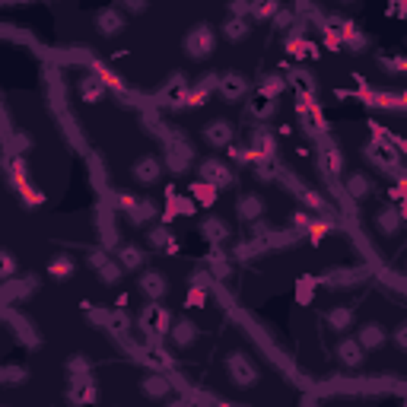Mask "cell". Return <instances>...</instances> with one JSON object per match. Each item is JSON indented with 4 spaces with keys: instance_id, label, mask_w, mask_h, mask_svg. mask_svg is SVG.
Returning a JSON list of instances; mask_svg holds the SVG:
<instances>
[{
    "instance_id": "35",
    "label": "cell",
    "mask_w": 407,
    "mask_h": 407,
    "mask_svg": "<svg viewBox=\"0 0 407 407\" xmlns=\"http://www.w3.org/2000/svg\"><path fill=\"white\" fill-rule=\"evenodd\" d=\"M0 382H4V388H19L29 382V369L19 362H6V366H0Z\"/></svg>"
},
{
    "instance_id": "58",
    "label": "cell",
    "mask_w": 407,
    "mask_h": 407,
    "mask_svg": "<svg viewBox=\"0 0 407 407\" xmlns=\"http://www.w3.org/2000/svg\"><path fill=\"white\" fill-rule=\"evenodd\" d=\"M210 280H213V273L204 267V271H191L188 277V286H210Z\"/></svg>"
},
{
    "instance_id": "63",
    "label": "cell",
    "mask_w": 407,
    "mask_h": 407,
    "mask_svg": "<svg viewBox=\"0 0 407 407\" xmlns=\"http://www.w3.org/2000/svg\"><path fill=\"white\" fill-rule=\"evenodd\" d=\"M210 407H242V404H229V401H220V398H213V404Z\"/></svg>"
},
{
    "instance_id": "38",
    "label": "cell",
    "mask_w": 407,
    "mask_h": 407,
    "mask_svg": "<svg viewBox=\"0 0 407 407\" xmlns=\"http://www.w3.org/2000/svg\"><path fill=\"white\" fill-rule=\"evenodd\" d=\"M248 114H252L258 124H264V121H271L273 114H277V102H271V99H252L248 102Z\"/></svg>"
},
{
    "instance_id": "42",
    "label": "cell",
    "mask_w": 407,
    "mask_h": 407,
    "mask_svg": "<svg viewBox=\"0 0 407 407\" xmlns=\"http://www.w3.org/2000/svg\"><path fill=\"white\" fill-rule=\"evenodd\" d=\"M95 277H99L105 286H114V283H121V277H124V267L118 264V258H112V261H105V264L95 271Z\"/></svg>"
},
{
    "instance_id": "37",
    "label": "cell",
    "mask_w": 407,
    "mask_h": 407,
    "mask_svg": "<svg viewBox=\"0 0 407 407\" xmlns=\"http://www.w3.org/2000/svg\"><path fill=\"white\" fill-rule=\"evenodd\" d=\"M290 86H296L299 99H315V80L309 70H290Z\"/></svg>"
},
{
    "instance_id": "62",
    "label": "cell",
    "mask_w": 407,
    "mask_h": 407,
    "mask_svg": "<svg viewBox=\"0 0 407 407\" xmlns=\"http://www.w3.org/2000/svg\"><path fill=\"white\" fill-rule=\"evenodd\" d=\"M114 309H127V293H118V299H114Z\"/></svg>"
},
{
    "instance_id": "50",
    "label": "cell",
    "mask_w": 407,
    "mask_h": 407,
    "mask_svg": "<svg viewBox=\"0 0 407 407\" xmlns=\"http://www.w3.org/2000/svg\"><path fill=\"white\" fill-rule=\"evenodd\" d=\"M16 194H19V201H23L29 210H35V207H42V204H45V194L32 188V182L23 184V188H16Z\"/></svg>"
},
{
    "instance_id": "27",
    "label": "cell",
    "mask_w": 407,
    "mask_h": 407,
    "mask_svg": "<svg viewBox=\"0 0 407 407\" xmlns=\"http://www.w3.org/2000/svg\"><path fill=\"white\" fill-rule=\"evenodd\" d=\"M114 258H118V264L124 267V271H146V254L140 245H118L114 248Z\"/></svg>"
},
{
    "instance_id": "36",
    "label": "cell",
    "mask_w": 407,
    "mask_h": 407,
    "mask_svg": "<svg viewBox=\"0 0 407 407\" xmlns=\"http://www.w3.org/2000/svg\"><path fill=\"white\" fill-rule=\"evenodd\" d=\"M353 318H356V312L350 309V305H334V309L324 315V322L331 324V331H350Z\"/></svg>"
},
{
    "instance_id": "33",
    "label": "cell",
    "mask_w": 407,
    "mask_h": 407,
    "mask_svg": "<svg viewBox=\"0 0 407 407\" xmlns=\"http://www.w3.org/2000/svg\"><path fill=\"white\" fill-rule=\"evenodd\" d=\"M188 197H194L197 207H213L216 197H220V191H216L213 184H207V182H201V178H197V182H191Z\"/></svg>"
},
{
    "instance_id": "23",
    "label": "cell",
    "mask_w": 407,
    "mask_h": 407,
    "mask_svg": "<svg viewBox=\"0 0 407 407\" xmlns=\"http://www.w3.org/2000/svg\"><path fill=\"white\" fill-rule=\"evenodd\" d=\"M76 89H80V99L86 102V105H95V102H102L105 99V83L99 80V76L93 73V70H89V73H83L80 76V83H76Z\"/></svg>"
},
{
    "instance_id": "7",
    "label": "cell",
    "mask_w": 407,
    "mask_h": 407,
    "mask_svg": "<svg viewBox=\"0 0 407 407\" xmlns=\"http://www.w3.org/2000/svg\"><path fill=\"white\" fill-rule=\"evenodd\" d=\"M191 93V83L184 73H172L165 80V86L156 93V105H169V108H184V99Z\"/></svg>"
},
{
    "instance_id": "17",
    "label": "cell",
    "mask_w": 407,
    "mask_h": 407,
    "mask_svg": "<svg viewBox=\"0 0 407 407\" xmlns=\"http://www.w3.org/2000/svg\"><path fill=\"white\" fill-rule=\"evenodd\" d=\"M124 13L118 10V6H105V10H99L95 13V29H99V35H105V38H114V35H121L124 32Z\"/></svg>"
},
{
    "instance_id": "31",
    "label": "cell",
    "mask_w": 407,
    "mask_h": 407,
    "mask_svg": "<svg viewBox=\"0 0 407 407\" xmlns=\"http://www.w3.org/2000/svg\"><path fill=\"white\" fill-rule=\"evenodd\" d=\"M362 99H366V105L385 108V112L404 108V99H401V93H369V89H362Z\"/></svg>"
},
{
    "instance_id": "20",
    "label": "cell",
    "mask_w": 407,
    "mask_h": 407,
    "mask_svg": "<svg viewBox=\"0 0 407 407\" xmlns=\"http://www.w3.org/2000/svg\"><path fill=\"white\" fill-rule=\"evenodd\" d=\"M235 216H239L242 223H258L264 220V201H261L258 194H242L239 201H235Z\"/></svg>"
},
{
    "instance_id": "41",
    "label": "cell",
    "mask_w": 407,
    "mask_h": 407,
    "mask_svg": "<svg viewBox=\"0 0 407 407\" xmlns=\"http://www.w3.org/2000/svg\"><path fill=\"white\" fill-rule=\"evenodd\" d=\"M172 229L169 226H153V229H146V245L150 248H159V252H165V248L172 245Z\"/></svg>"
},
{
    "instance_id": "57",
    "label": "cell",
    "mask_w": 407,
    "mask_h": 407,
    "mask_svg": "<svg viewBox=\"0 0 407 407\" xmlns=\"http://www.w3.org/2000/svg\"><path fill=\"white\" fill-rule=\"evenodd\" d=\"M105 261H112V254H108V252H105V248H93V252H89V254H86V264H89V267H93V271H99V267H102V264H105Z\"/></svg>"
},
{
    "instance_id": "22",
    "label": "cell",
    "mask_w": 407,
    "mask_h": 407,
    "mask_svg": "<svg viewBox=\"0 0 407 407\" xmlns=\"http://www.w3.org/2000/svg\"><path fill=\"white\" fill-rule=\"evenodd\" d=\"M356 341H360L362 350H379L388 343V331L382 328L379 322H366V324H360V331H356Z\"/></svg>"
},
{
    "instance_id": "14",
    "label": "cell",
    "mask_w": 407,
    "mask_h": 407,
    "mask_svg": "<svg viewBox=\"0 0 407 407\" xmlns=\"http://www.w3.org/2000/svg\"><path fill=\"white\" fill-rule=\"evenodd\" d=\"M401 226H404V216H401V207H394V204H382L379 213H375V229H379V235L391 239V235H398V232H401Z\"/></svg>"
},
{
    "instance_id": "10",
    "label": "cell",
    "mask_w": 407,
    "mask_h": 407,
    "mask_svg": "<svg viewBox=\"0 0 407 407\" xmlns=\"http://www.w3.org/2000/svg\"><path fill=\"white\" fill-rule=\"evenodd\" d=\"M163 169L165 163L159 156H153V153H146V156H137L131 165V175L137 184H156L159 178H163Z\"/></svg>"
},
{
    "instance_id": "12",
    "label": "cell",
    "mask_w": 407,
    "mask_h": 407,
    "mask_svg": "<svg viewBox=\"0 0 407 407\" xmlns=\"http://www.w3.org/2000/svg\"><path fill=\"white\" fill-rule=\"evenodd\" d=\"M137 290L146 296V302H159V299L169 293V280H165L163 271H156V267H146V271H140L137 277Z\"/></svg>"
},
{
    "instance_id": "43",
    "label": "cell",
    "mask_w": 407,
    "mask_h": 407,
    "mask_svg": "<svg viewBox=\"0 0 407 407\" xmlns=\"http://www.w3.org/2000/svg\"><path fill=\"white\" fill-rule=\"evenodd\" d=\"M67 372H70V382H93V366L83 356H70Z\"/></svg>"
},
{
    "instance_id": "4",
    "label": "cell",
    "mask_w": 407,
    "mask_h": 407,
    "mask_svg": "<svg viewBox=\"0 0 407 407\" xmlns=\"http://www.w3.org/2000/svg\"><path fill=\"white\" fill-rule=\"evenodd\" d=\"M226 375H229V382H232V385H239V388H252V385H258L261 369H258V362H254L248 353L235 350V353H229V356H226Z\"/></svg>"
},
{
    "instance_id": "46",
    "label": "cell",
    "mask_w": 407,
    "mask_h": 407,
    "mask_svg": "<svg viewBox=\"0 0 407 407\" xmlns=\"http://www.w3.org/2000/svg\"><path fill=\"white\" fill-rule=\"evenodd\" d=\"M229 159H232V163L235 165H254V163H261V156H258V153H254L252 150V146H242V143H232V146H229Z\"/></svg>"
},
{
    "instance_id": "6",
    "label": "cell",
    "mask_w": 407,
    "mask_h": 407,
    "mask_svg": "<svg viewBox=\"0 0 407 407\" xmlns=\"http://www.w3.org/2000/svg\"><path fill=\"white\" fill-rule=\"evenodd\" d=\"M201 137H204V143L213 146V150H229V146L235 143V124L229 118H213L201 127Z\"/></svg>"
},
{
    "instance_id": "60",
    "label": "cell",
    "mask_w": 407,
    "mask_h": 407,
    "mask_svg": "<svg viewBox=\"0 0 407 407\" xmlns=\"http://www.w3.org/2000/svg\"><path fill=\"white\" fill-rule=\"evenodd\" d=\"M121 13H143L146 4H140V0H124V4H118Z\"/></svg>"
},
{
    "instance_id": "25",
    "label": "cell",
    "mask_w": 407,
    "mask_h": 407,
    "mask_svg": "<svg viewBox=\"0 0 407 407\" xmlns=\"http://www.w3.org/2000/svg\"><path fill=\"white\" fill-rule=\"evenodd\" d=\"M286 51H290L296 61H305V57H318V45L309 42V38H302V29H293L290 35H286Z\"/></svg>"
},
{
    "instance_id": "39",
    "label": "cell",
    "mask_w": 407,
    "mask_h": 407,
    "mask_svg": "<svg viewBox=\"0 0 407 407\" xmlns=\"http://www.w3.org/2000/svg\"><path fill=\"white\" fill-rule=\"evenodd\" d=\"M207 271L213 273L216 280L229 277V254L223 252V248H210V254H207Z\"/></svg>"
},
{
    "instance_id": "8",
    "label": "cell",
    "mask_w": 407,
    "mask_h": 407,
    "mask_svg": "<svg viewBox=\"0 0 407 407\" xmlns=\"http://www.w3.org/2000/svg\"><path fill=\"white\" fill-rule=\"evenodd\" d=\"M197 232H201V239L207 242L210 248H223L229 239H232V229H229V223L220 220V216H204V220L197 223Z\"/></svg>"
},
{
    "instance_id": "5",
    "label": "cell",
    "mask_w": 407,
    "mask_h": 407,
    "mask_svg": "<svg viewBox=\"0 0 407 407\" xmlns=\"http://www.w3.org/2000/svg\"><path fill=\"white\" fill-rule=\"evenodd\" d=\"M197 175H201V182L213 184L216 191L232 188V184H235V172L229 169V163H226V159H220V156L197 159Z\"/></svg>"
},
{
    "instance_id": "26",
    "label": "cell",
    "mask_w": 407,
    "mask_h": 407,
    "mask_svg": "<svg viewBox=\"0 0 407 407\" xmlns=\"http://www.w3.org/2000/svg\"><path fill=\"white\" fill-rule=\"evenodd\" d=\"M343 191H347L350 201H362V197L372 194V178H369L366 172H350V175L343 178Z\"/></svg>"
},
{
    "instance_id": "40",
    "label": "cell",
    "mask_w": 407,
    "mask_h": 407,
    "mask_svg": "<svg viewBox=\"0 0 407 407\" xmlns=\"http://www.w3.org/2000/svg\"><path fill=\"white\" fill-rule=\"evenodd\" d=\"M337 29H341V38H343V45H347V48H353V51H362L369 45V38L362 35L360 29H356L353 23H341L337 25Z\"/></svg>"
},
{
    "instance_id": "49",
    "label": "cell",
    "mask_w": 407,
    "mask_h": 407,
    "mask_svg": "<svg viewBox=\"0 0 407 407\" xmlns=\"http://www.w3.org/2000/svg\"><path fill=\"white\" fill-rule=\"evenodd\" d=\"M280 16V4L277 0H271V4H252V19H261V23H267V19H277Z\"/></svg>"
},
{
    "instance_id": "45",
    "label": "cell",
    "mask_w": 407,
    "mask_h": 407,
    "mask_svg": "<svg viewBox=\"0 0 407 407\" xmlns=\"http://www.w3.org/2000/svg\"><path fill=\"white\" fill-rule=\"evenodd\" d=\"M331 232H334V220L324 213V216H318V220H312V226H309V232H305V235H309V242H315V245H318V242H322L324 235H331Z\"/></svg>"
},
{
    "instance_id": "24",
    "label": "cell",
    "mask_w": 407,
    "mask_h": 407,
    "mask_svg": "<svg viewBox=\"0 0 407 407\" xmlns=\"http://www.w3.org/2000/svg\"><path fill=\"white\" fill-rule=\"evenodd\" d=\"M89 67H93V73L99 76L102 83H105V89H112V93H118V95H124V93H131V89H127V83L121 80L118 73H114L112 67H108V64H102L99 57H89Z\"/></svg>"
},
{
    "instance_id": "51",
    "label": "cell",
    "mask_w": 407,
    "mask_h": 407,
    "mask_svg": "<svg viewBox=\"0 0 407 407\" xmlns=\"http://www.w3.org/2000/svg\"><path fill=\"white\" fill-rule=\"evenodd\" d=\"M207 299H210L207 286H191L188 296H184V305H188V309H204V305H207Z\"/></svg>"
},
{
    "instance_id": "13",
    "label": "cell",
    "mask_w": 407,
    "mask_h": 407,
    "mask_svg": "<svg viewBox=\"0 0 407 407\" xmlns=\"http://www.w3.org/2000/svg\"><path fill=\"white\" fill-rule=\"evenodd\" d=\"M197 337H201V324L191 322V318H175V324H172L165 341H169L175 350H188L197 343Z\"/></svg>"
},
{
    "instance_id": "47",
    "label": "cell",
    "mask_w": 407,
    "mask_h": 407,
    "mask_svg": "<svg viewBox=\"0 0 407 407\" xmlns=\"http://www.w3.org/2000/svg\"><path fill=\"white\" fill-rule=\"evenodd\" d=\"M261 252H264V245H261V242L245 239V242H235L229 254H232L235 261H248V258H254V254H261Z\"/></svg>"
},
{
    "instance_id": "21",
    "label": "cell",
    "mask_w": 407,
    "mask_h": 407,
    "mask_svg": "<svg viewBox=\"0 0 407 407\" xmlns=\"http://www.w3.org/2000/svg\"><path fill=\"white\" fill-rule=\"evenodd\" d=\"M172 388H175V382H169V375H165V372H153V375H146V379L140 382V391H143L150 401L169 398Z\"/></svg>"
},
{
    "instance_id": "16",
    "label": "cell",
    "mask_w": 407,
    "mask_h": 407,
    "mask_svg": "<svg viewBox=\"0 0 407 407\" xmlns=\"http://www.w3.org/2000/svg\"><path fill=\"white\" fill-rule=\"evenodd\" d=\"M216 93L223 95L226 102H239L248 95V80L239 73V70H229V73H220V86Z\"/></svg>"
},
{
    "instance_id": "29",
    "label": "cell",
    "mask_w": 407,
    "mask_h": 407,
    "mask_svg": "<svg viewBox=\"0 0 407 407\" xmlns=\"http://www.w3.org/2000/svg\"><path fill=\"white\" fill-rule=\"evenodd\" d=\"M35 290H38V280L32 277V273H25L23 280L13 277V280H6V283H4V299H6V302H13L16 296H32Z\"/></svg>"
},
{
    "instance_id": "11",
    "label": "cell",
    "mask_w": 407,
    "mask_h": 407,
    "mask_svg": "<svg viewBox=\"0 0 407 407\" xmlns=\"http://www.w3.org/2000/svg\"><path fill=\"white\" fill-rule=\"evenodd\" d=\"M318 165H322V172L328 175V182L343 172V153L331 137H322V143H318Z\"/></svg>"
},
{
    "instance_id": "55",
    "label": "cell",
    "mask_w": 407,
    "mask_h": 407,
    "mask_svg": "<svg viewBox=\"0 0 407 407\" xmlns=\"http://www.w3.org/2000/svg\"><path fill=\"white\" fill-rule=\"evenodd\" d=\"M0 277H4V283L16 277V258H13V252H4V254H0Z\"/></svg>"
},
{
    "instance_id": "2",
    "label": "cell",
    "mask_w": 407,
    "mask_h": 407,
    "mask_svg": "<svg viewBox=\"0 0 407 407\" xmlns=\"http://www.w3.org/2000/svg\"><path fill=\"white\" fill-rule=\"evenodd\" d=\"M165 169L172 172V175H184V172L191 169V165H197V156H194V146H191V140L184 137L182 131L175 134V137L165 143V156H163Z\"/></svg>"
},
{
    "instance_id": "48",
    "label": "cell",
    "mask_w": 407,
    "mask_h": 407,
    "mask_svg": "<svg viewBox=\"0 0 407 407\" xmlns=\"http://www.w3.org/2000/svg\"><path fill=\"white\" fill-rule=\"evenodd\" d=\"M315 286H318V277H299L296 280V302L309 305L312 299H315Z\"/></svg>"
},
{
    "instance_id": "54",
    "label": "cell",
    "mask_w": 407,
    "mask_h": 407,
    "mask_svg": "<svg viewBox=\"0 0 407 407\" xmlns=\"http://www.w3.org/2000/svg\"><path fill=\"white\" fill-rule=\"evenodd\" d=\"M312 220H315V216H312L309 210H296V213H293V232L305 235V232H309V226H312Z\"/></svg>"
},
{
    "instance_id": "18",
    "label": "cell",
    "mask_w": 407,
    "mask_h": 407,
    "mask_svg": "<svg viewBox=\"0 0 407 407\" xmlns=\"http://www.w3.org/2000/svg\"><path fill=\"white\" fill-rule=\"evenodd\" d=\"M216 86H220V73H207L204 80H197L194 86H191L188 99H184V108H201V105H207V99L213 95Z\"/></svg>"
},
{
    "instance_id": "3",
    "label": "cell",
    "mask_w": 407,
    "mask_h": 407,
    "mask_svg": "<svg viewBox=\"0 0 407 407\" xmlns=\"http://www.w3.org/2000/svg\"><path fill=\"white\" fill-rule=\"evenodd\" d=\"M182 48H184V54H188L191 61H207V57L216 51V32L210 29L207 23L191 25V29L184 32Z\"/></svg>"
},
{
    "instance_id": "64",
    "label": "cell",
    "mask_w": 407,
    "mask_h": 407,
    "mask_svg": "<svg viewBox=\"0 0 407 407\" xmlns=\"http://www.w3.org/2000/svg\"><path fill=\"white\" fill-rule=\"evenodd\" d=\"M404 42H407V38H404Z\"/></svg>"
},
{
    "instance_id": "19",
    "label": "cell",
    "mask_w": 407,
    "mask_h": 407,
    "mask_svg": "<svg viewBox=\"0 0 407 407\" xmlns=\"http://www.w3.org/2000/svg\"><path fill=\"white\" fill-rule=\"evenodd\" d=\"M197 213V204L194 197H184V194H172L165 197V210H163V226H169L175 216H194Z\"/></svg>"
},
{
    "instance_id": "53",
    "label": "cell",
    "mask_w": 407,
    "mask_h": 407,
    "mask_svg": "<svg viewBox=\"0 0 407 407\" xmlns=\"http://www.w3.org/2000/svg\"><path fill=\"white\" fill-rule=\"evenodd\" d=\"M112 201H114V207H118L121 213H131V210L137 207V201H140V197H137V194H131V191H114V194H112Z\"/></svg>"
},
{
    "instance_id": "15",
    "label": "cell",
    "mask_w": 407,
    "mask_h": 407,
    "mask_svg": "<svg viewBox=\"0 0 407 407\" xmlns=\"http://www.w3.org/2000/svg\"><path fill=\"white\" fill-rule=\"evenodd\" d=\"M334 356H337V362H341L343 369H360L362 362H366V350L360 347L356 337H343V341L334 347Z\"/></svg>"
},
{
    "instance_id": "9",
    "label": "cell",
    "mask_w": 407,
    "mask_h": 407,
    "mask_svg": "<svg viewBox=\"0 0 407 407\" xmlns=\"http://www.w3.org/2000/svg\"><path fill=\"white\" fill-rule=\"evenodd\" d=\"M248 146H252L261 159H277V131L267 124H254L252 131H248Z\"/></svg>"
},
{
    "instance_id": "61",
    "label": "cell",
    "mask_w": 407,
    "mask_h": 407,
    "mask_svg": "<svg viewBox=\"0 0 407 407\" xmlns=\"http://www.w3.org/2000/svg\"><path fill=\"white\" fill-rule=\"evenodd\" d=\"M388 140L394 143V150H398L401 156H407V140L404 137H398V134H388Z\"/></svg>"
},
{
    "instance_id": "34",
    "label": "cell",
    "mask_w": 407,
    "mask_h": 407,
    "mask_svg": "<svg viewBox=\"0 0 407 407\" xmlns=\"http://www.w3.org/2000/svg\"><path fill=\"white\" fill-rule=\"evenodd\" d=\"M156 213H159L156 204H153L150 197H140L137 207L127 213V223H131V226H146V223H153V216H156Z\"/></svg>"
},
{
    "instance_id": "30",
    "label": "cell",
    "mask_w": 407,
    "mask_h": 407,
    "mask_svg": "<svg viewBox=\"0 0 407 407\" xmlns=\"http://www.w3.org/2000/svg\"><path fill=\"white\" fill-rule=\"evenodd\" d=\"M48 273H51V280L64 283V280H70L76 273V261L70 258V254H54V258L48 261Z\"/></svg>"
},
{
    "instance_id": "52",
    "label": "cell",
    "mask_w": 407,
    "mask_h": 407,
    "mask_svg": "<svg viewBox=\"0 0 407 407\" xmlns=\"http://www.w3.org/2000/svg\"><path fill=\"white\" fill-rule=\"evenodd\" d=\"M322 45H324V48H331V51L343 48L341 29H337V25H322Z\"/></svg>"
},
{
    "instance_id": "59",
    "label": "cell",
    "mask_w": 407,
    "mask_h": 407,
    "mask_svg": "<svg viewBox=\"0 0 407 407\" xmlns=\"http://www.w3.org/2000/svg\"><path fill=\"white\" fill-rule=\"evenodd\" d=\"M391 337H394V343H398V347H401V350H404V353H407V322H401L398 328L391 331Z\"/></svg>"
},
{
    "instance_id": "32",
    "label": "cell",
    "mask_w": 407,
    "mask_h": 407,
    "mask_svg": "<svg viewBox=\"0 0 407 407\" xmlns=\"http://www.w3.org/2000/svg\"><path fill=\"white\" fill-rule=\"evenodd\" d=\"M290 86V80L286 76H280V73H267L264 80L258 83V95L261 99H271V102H277L280 99V93Z\"/></svg>"
},
{
    "instance_id": "44",
    "label": "cell",
    "mask_w": 407,
    "mask_h": 407,
    "mask_svg": "<svg viewBox=\"0 0 407 407\" xmlns=\"http://www.w3.org/2000/svg\"><path fill=\"white\" fill-rule=\"evenodd\" d=\"M318 283L331 286V290H341V286L356 283V271H328L324 277H318Z\"/></svg>"
},
{
    "instance_id": "56",
    "label": "cell",
    "mask_w": 407,
    "mask_h": 407,
    "mask_svg": "<svg viewBox=\"0 0 407 407\" xmlns=\"http://www.w3.org/2000/svg\"><path fill=\"white\" fill-rule=\"evenodd\" d=\"M379 64L385 70H394V73H407V57L404 54H394V57H379Z\"/></svg>"
},
{
    "instance_id": "1",
    "label": "cell",
    "mask_w": 407,
    "mask_h": 407,
    "mask_svg": "<svg viewBox=\"0 0 407 407\" xmlns=\"http://www.w3.org/2000/svg\"><path fill=\"white\" fill-rule=\"evenodd\" d=\"M172 324H175V315H172L165 305H156V302H146L137 315V331L143 337L156 334V337H169Z\"/></svg>"
},
{
    "instance_id": "28",
    "label": "cell",
    "mask_w": 407,
    "mask_h": 407,
    "mask_svg": "<svg viewBox=\"0 0 407 407\" xmlns=\"http://www.w3.org/2000/svg\"><path fill=\"white\" fill-rule=\"evenodd\" d=\"M223 38L226 42H245L248 35H252V19H242V16H226V23H223Z\"/></svg>"
}]
</instances>
